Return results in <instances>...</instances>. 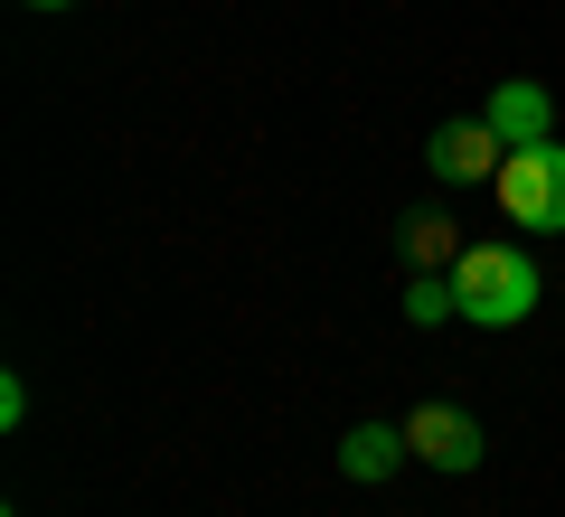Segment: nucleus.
Here are the masks:
<instances>
[{
	"instance_id": "obj_1",
	"label": "nucleus",
	"mask_w": 565,
	"mask_h": 517,
	"mask_svg": "<svg viewBox=\"0 0 565 517\" xmlns=\"http://www.w3.org/2000/svg\"><path fill=\"white\" fill-rule=\"evenodd\" d=\"M452 292H462L471 330H519V320L537 311V263H527L509 236H481V245H462V263H452Z\"/></svg>"
},
{
	"instance_id": "obj_2",
	"label": "nucleus",
	"mask_w": 565,
	"mask_h": 517,
	"mask_svg": "<svg viewBox=\"0 0 565 517\" xmlns=\"http://www.w3.org/2000/svg\"><path fill=\"white\" fill-rule=\"evenodd\" d=\"M490 189H500L509 226H527V236H565V141H527V151H509Z\"/></svg>"
},
{
	"instance_id": "obj_3",
	"label": "nucleus",
	"mask_w": 565,
	"mask_h": 517,
	"mask_svg": "<svg viewBox=\"0 0 565 517\" xmlns=\"http://www.w3.org/2000/svg\"><path fill=\"white\" fill-rule=\"evenodd\" d=\"M500 160H509V141L490 132V114H452V122H434V141H424V170H434L444 189L500 180Z\"/></svg>"
},
{
	"instance_id": "obj_4",
	"label": "nucleus",
	"mask_w": 565,
	"mask_h": 517,
	"mask_svg": "<svg viewBox=\"0 0 565 517\" xmlns=\"http://www.w3.org/2000/svg\"><path fill=\"white\" fill-rule=\"evenodd\" d=\"M405 442H415V461H434V471H481V452H490V433H481V414L471 405H444V396H424L415 414H405Z\"/></svg>"
},
{
	"instance_id": "obj_5",
	"label": "nucleus",
	"mask_w": 565,
	"mask_h": 517,
	"mask_svg": "<svg viewBox=\"0 0 565 517\" xmlns=\"http://www.w3.org/2000/svg\"><path fill=\"white\" fill-rule=\"evenodd\" d=\"M481 114H490V132H500L509 151H527V141H556V95H546V85H527V76H500Z\"/></svg>"
},
{
	"instance_id": "obj_6",
	"label": "nucleus",
	"mask_w": 565,
	"mask_h": 517,
	"mask_svg": "<svg viewBox=\"0 0 565 517\" xmlns=\"http://www.w3.org/2000/svg\"><path fill=\"white\" fill-rule=\"evenodd\" d=\"M405 461H415V442H405V423H349V433H340V480H359V489H377V480H396Z\"/></svg>"
},
{
	"instance_id": "obj_7",
	"label": "nucleus",
	"mask_w": 565,
	"mask_h": 517,
	"mask_svg": "<svg viewBox=\"0 0 565 517\" xmlns=\"http://www.w3.org/2000/svg\"><path fill=\"white\" fill-rule=\"evenodd\" d=\"M396 245H405V273H452V263H462V226H452L444 207L396 217Z\"/></svg>"
},
{
	"instance_id": "obj_8",
	"label": "nucleus",
	"mask_w": 565,
	"mask_h": 517,
	"mask_svg": "<svg viewBox=\"0 0 565 517\" xmlns=\"http://www.w3.org/2000/svg\"><path fill=\"white\" fill-rule=\"evenodd\" d=\"M405 320H415V330H444V320H462L452 273H405Z\"/></svg>"
},
{
	"instance_id": "obj_9",
	"label": "nucleus",
	"mask_w": 565,
	"mask_h": 517,
	"mask_svg": "<svg viewBox=\"0 0 565 517\" xmlns=\"http://www.w3.org/2000/svg\"><path fill=\"white\" fill-rule=\"evenodd\" d=\"M20 423H29V386L0 377V433H20Z\"/></svg>"
},
{
	"instance_id": "obj_10",
	"label": "nucleus",
	"mask_w": 565,
	"mask_h": 517,
	"mask_svg": "<svg viewBox=\"0 0 565 517\" xmlns=\"http://www.w3.org/2000/svg\"><path fill=\"white\" fill-rule=\"evenodd\" d=\"M29 10H76V0H29Z\"/></svg>"
}]
</instances>
